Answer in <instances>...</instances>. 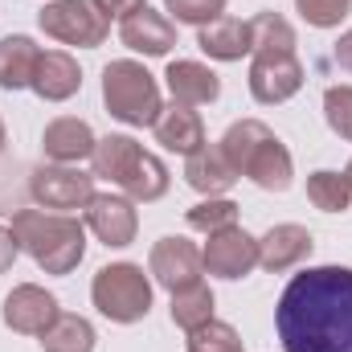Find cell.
Returning a JSON list of instances; mask_svg holds the SVG:
<instances>
[{"label":"cell","instance_id":"cell-1","mask_svg":"<svg viewBox=\"0 0 352 352\" xmlns=\"http://www.w3.org/2000/svg\"><path fill=\"white\" fill-rule=\"evenodd\" d=\"M283 352H352V266L295 274L274 311Z\"/></svg>","mask_w":352,"mask_h":352},{"label":"cell","instance_id":"cell-2","mask_svg":"<svg viewBox=\"0 0 352 352\" xmlns=\"http://www.w3.org/2000/svg\"><path fill=\"white\" fill-rule=\"evenodd\" d=\"M12 238L45 274H70L87 254V226L70 213L21 209L12 213Z\"/></svg>","mask_w":352,"mask_h":352},{"label":"cell","instance_id":"cell-3","mask_svg":"<svg viewBox=\"0 0 352 352\" xmlns=\"http://www.w3.org/2000/svg\"><path fill=\"white\" fill-rule=\"evenodd\" d=\"M217 148L238 168V176H250L258 188H266V192H287L291 188V176H295L291 152L283 148V140L266 127L263 119H238L221 135Z\"/></svg>","mask_w":352,"mask_h":352},{"label":"cell","instance_id":"cell-4","mask_svg":"<svg viewBox=\"0 0 352 352\" xmlns=\"http://www.w3.org/2000/svg\"><path fill=\"white\" fill-rule=\"evenodd\" d=\"M90 168L98 180H111L131 201H160L168 192V168L160 156L144 152L131 135H107L94 144Z\"/></svg>","mask_w":352,"mask_h":352},{"label":"cell","instance_id":"cell-5","mask_svg":"<svg viewBox=\"0 0 352 352\" xmlns=\"http://www.w3.org/2000/svg\"><path fill=\"white\" fill-rule=\"evenodd\" d=\"M102 102L127 127H152L160 107H164L156 78L131 58H119V62H111L102 70Z\"/></svg>","mask_w":352,"mask_h":352},{"label":"cell","instance_id":"cell-6","mask_svg":"<svg viewBox=\"0 0 352 352\" xmlns=\"http://www.w3.org/2000/svg\"><path fill=\"white\" fill-rule=\"evenodd\" d=\"M90 299L111 324H135V320H144L152 311V283H148L144 266L111 263L94 274Z\"/></svg>","mask_w":352,"mask_h":352},{"label":"cell","instance_id":"cell-7","mask_svg":"<svg viewBox=\"0 0 352 352\" xmlns=\"http://www.w3.org/2000/svg\"><path fill=\"white\" fill-rule=\"evenodd\" d=\"M37 25L45 29V37H54L62 45H78V50L102 45L111 33V21L90 0H50L37 12Z\"/></svg>","mask_w":352,"mask_h":352},{"label":"cell","instance_id":"cell-8","mask_svg":"<svg viewBox=\"0 0 352 352\" xmlns=\"http://www.w3.org/2000/svg\"><path fill=\"white\" fill-rule=\"evenodd\" d=\"M29 192L41 209H54V213L87 209L94 197V173H82L74 164H41L29 176Z\"/></svg>","mask_w":352,"mask_h":352},{"label":"cell","instance_id":"cell-9","mask_svg":"<svg viewBox=\"0 0 352 352\" xmlns=\"http://www.w3.org/2000/svg\"><path fill=\"white\" fill-rule=\"evenodd\" d=\"M201 263L217 278H246L258 266V238H250L238 226L217 230V234H209V242L201 250Z\"/></svg>","mask_w":352,"mask_h":352},{"label":"cell","instance_id":"cell-10","mask_svg":"<svg viewBox=\"0 0 352 352\" xmlns=\"http://www.w3.org/2000/svg\"><path fill=\"white\" fill-rule=\"evenodd\" d=\"M87 226L102 246H131L140 230V213L131 197L119 192H94L87 205Z\"/></svg>","mask_w":352,"mask_h":352},{"label":"cell","instance_id":"cell-11","mask_svg":"<svg viewBox=\"0 0 352 352\" xmlns=\"http://www.w3.org/2000/svg\"><path fill=\"white\" fill-rule=\"evenodd\" d=\"M303 87V62L295 54H254L250 62V94L274 107L287 102L291 94H299Z\"/></svg>","mask_w":352,"mask_h":352},{"label":"cell","instance_id":"cell-12","mask_svg":"<svg viewBox=\"0 0 352 352\" xmlns=\"http://www.w3.org/2000/svg\"><path fill=\"white\" fill-rule=\"evenodd\" d=\"M4 324L21 336H41L54 320H58V299L45 291V287H33V283H21L8 291L4 299Z\"/></svg>","mask_w":352,"mask_h":352},{"label":"cell","instance_id":"cell-13","mask_svg":"<svg viewBox=\"0 0 352 352\" xmlns=\"http://www.w3.org/2000/svg\"><path fill=\"white\" fill-rule=\"evenodd\" d=\"M148 270L156 274V283H160V287L180 291V287L201 283V270H205V263H201V250H197L188 238H160V242L152 246Z\"/></svg>","mask_w":352,"mask_h":352},{"label":"cell","instance_id":"cell-14","mask_svg":"<svg viewBox=\"0 0 352 352\" xmlns=\"http://www.w3.org/2000/svg\"><path fill=\"white\" fill-rule=\"evenodd\" d=\"M119 41H123L127 50L144 54V58H164V54L176 45V25L164 16V12H156V8L144 4L140 12L123 16V25H119Z\"/></svg>","mask_w":352,"mask_h":352},{"label":"cell","instance_id":"cell-15","mask_svg":"<svg viewBox=\"0 0 352 352\" xmlns=\"http://www.w3.org/2000/svg\"><path fill=\"white\" fill-rule=\"evenodd\" d=\"M311 230L307 226H295V221H283V226H270L266 238H258V266H266L270 274L278 270H291L311 254Z\"/></svg>","mask_w":352,"mask_h":352},{"label":"cell","instance_id":"cell-16","mask_svg":"<svg viewBox=\"0 0 352 352\" xmlns=\"http://www.w3.org/2000/svg\"><path fill=\"white\" fill-rule=\"evenodd\" d=\"M152 131H156V144H164L168 152H180V156H192L197 148H205V123H201V115L192 107H180V102L160 107Z\"/></svg>","mask_w":352,"mask_h":352},{"label":"cell","instance_id":"cell-17","mask_svg":"<svg viewBox=\"0 0 352 352\" xmlns=\"http://www.w3.org/2000/svg\"><path fill=\"white\" fill-rule=\"evenodd\" d=\"M94 131H90V123L82 119H70V115H62V119H54L50 127H45V135H41V152L54 160V164H78V160H90L94 156Z\"/></svg>","mask_w":352,"mask_h":352},{"label":"cell","instance_id":"cell-18","mask_svg":"<svg viewBox=\"0 0 352 352\" xmlns=\"http://www.w3.org/2000/svg\"><path fill=\"white\" fill-rule=\"evenodd\" d=\"M33 90H37V98H45V102H66V98H74V94L82 90V70H78V62H74L70 54H62V50H45L41 62H37V74H33Z\"/></svg>","mask_w":352,"mask_h":352},{"label":"cell","instance_id":"cell-19","mask_svg":"<svg viewBox=\"0 0 352 352\" xmlns=\"http://www.w3.org/2000/svg\"><path fill=\"white\" fill-rule=\"evenodd\" d=\"M41 45L25 33H8L0 37V90H25L33 87V74H37V62H41Z\"/></svg>","mask_w":352,"mask_h":352},{"label":"cell","instance_id":"cell-20","mask_svg":"<svg viewBox=\"0 0 352 352\" xmlns=\"http://www.w3.org/2000/svg\"><path fill=\"white\" fill-rule=\"evenodd\" d=\"M184 180H188V188H197V192H205V197H221V192H230L234 188V180H238V168L226 160V152L213 144H205V148H197L188 160H184Z\"/></svg>","mask_w":352,"mask_h":352},{"label":"cell","instance_id":"cell-21","mask_svg":"<svg viewBox=\"0 0 352 352\" xmlns=\"http://www.w3.org/2000/svg\"><path fill=\"white\" fill-rule=\"evenodd\" d=\"M197 45H201L209 58H217V62H242L246 54H254V45H250V21L217 16V21L201 25Z\"/></svg>","mask_w":352,"mask_h":352},{"label":"cell","instance_id":"cell-22","mask_svg":"<svg viewBox=\"0 0 352 352\" xmlns=\"http://www.w3.org/2000/svg\"><path fill=\"white\" fill-rule=\"evenodd\" d=\"M168 90H173V102L180 107H201V102H213L217 94H221V78L209 70V66H201V62H168Z\"/></svg>","mask_w":352,"mask_h":352},{"label":"cell","instance_id":"cell-23","mask_svg":"<svg viewBox=\"0 0 352 352\" xmlns=\"http://www.w3.org/2000/svg\"><path fill=\"white\" fill-rule=\"evenodd\" d=\"M41 349L45 352H94V328L82 316L58 311V320L41 332Z\"/></svg>","mask_w":352,"mask_h":352},{"label":"cell","instance_id":"cell-24","mask_svg":"<svg viewBox=\"0 0 352 352\" xmlns=\"http://www.w3.org/2000/svg\"><path fill=\"white\" fill-rule=\"evenodd\" d=\"M209 320H213V291L205 283H192V287L173 291V324L176 328L192 332V328H201Z\"/></svg>","mask_w":352,"mask_h":352},{"label":"cell","instance_id":"cell-25","mask_svg":"<svg viewBox=\"0 0 352 352\" xmlns=\"http://www.w3.org/2000/svg\"><path fill=\"white\" fill-rule=\"evenodd\" d=\"M250 45L254 54H295V29L278 12H258L250 21Z\"/></svg>","mask_w":352,"mask_h":352},{"label":"cell","instance_id":"cell-26","mask_svg":"<svg viewBox=\"0 0 352 352\" xmlns=\"http://www.w3.org/2000/svg\"><path fill=\"white\" fill-rule=\"evenodd\" d=\"M307 201L316 205V209H324V213H344L352 205V184L349 176L340 173H311L307 176Z\"/></svg>","mask_w":352,"mask_h":352},{"label":"cell","instance_id":"cell-27","mask_svg":"<svg viewBox=\"0 0 352 352\" xmlns=\"http://www.w3.org/2000/svg\"><path fill=\"white\" fill-rule=\"evenodd\" d=\"M188 352H246V349H242V336H238L234 324L209 320V324L188 332Z\"/></svg>","mask_w":352,"mask_h":352},{"label":"cell","instance_id":"cell-28","mask_svg":"<svg viewBox=\"0 0 352 352\" xmlns=\"http://www.w3.org/2000/svg\"><path fill=\"white\" fill-rule=\"evenodd\" d=\"M188 226L201 230V234L230 230V226H238V205L226 201V197H209V201H201V205L188 209Z\"/></svg>","mask_w":352,"mask_h":352},{"label":"cell","instance_id":"cell-29","mask_svg":"<svg viewBox=\"0 0 352 352\" xmlns=\"http://www.w3.org/2000/svg\"><path fill=\"white\" fill-rule=\"evenodd\" d=\"M324 119L328 127L352 144V87H328L324 94Z\"/></svg>","mask_w":352,"mask_h":352},{"label":"cell","instance_id":"cell-30","mask_svg":"<svg viewBox=\"0 0 352 352\" xmlns=\"http://www.w3.org/2000/svg\"><path fill=\"white\" fill-rule=\"evenodd\" d=\"M349 4L352 0H295L299 16L316 29H336L344 16H349Z\"/></svg>","mask_w":352,"mask_h":352},{"label":"cell","instance_id":"cell-31","mask_svg":"<svg viewBox=\"0 0 352 352\" xmlns=\"http://www.w3.org/2000/svg\"><path fill=\"white\" fill-rule=\"evenodd\" d=\"M164 8L173 12L180 25H209L226 12V0H164Z\"/></svg>","mask_w":352,"mask_h":352},{"label":"cell","instance_id":"cell-32","mask_svg":"<svg viewBox=\"0 0 352 352\" xmlns=\"http://www.w3.org/2000/svg\"><path fill=\"white\" fill-rule=\"evenodd\" d=\"M90 4H94L107 21H111V16H119V21H123V16H131V12H140V8H144V0H90Z\"/></svg>","mask_w":352,"mask_h":352},{"label":"cell","instance_id":"cell-33","mask_svg":"<svg viewBox=\"0 0 352 352\" xmlns=\"http://www.w3.org/2000/svg\"><path fill=\"white\" fill-rule=\"evenodd\" d=\"M16 254H21V246H16L12 230H4V226H0V274H4V270H12Z\"/></svg>","mask_w":352,"mask_h":352},{"label":"cell","instance_id":"cell-34","mask_svg":"<svg viewBox=\"0 0 352 352\" xmlns=\"http://www.w3.org/2000/svg\"><path fill=\"white\" fill-rule=\"evenodd\" d=\"M336 62H340V66L352 74V29L340 37V41H336Z\"/></svg>","mask_w":352,"mask_h":352},{"label":"cell","instance_id":"cell-35","mask_svg":"<svg viewBox=\"0 0 352 352\" xmlns=\"http://www.w3.org/2000/svg\"><path fill=\"white\" fill-rule=\"evenodd\" d=\"M4 144H8V135H4V123H0V152H4Z\"/></svg>","mask_w":352,"mask_h":352},{"label":"cell","instance_id":"cell-36","mask_svg":"<svg viewBox=\"0 0 352 352\" xmlns=\"http://www.w3.org/2000/svg\"><path fill=\"white\" fill-rule=\"evenodd\" d=\"M344 176H349V184H352V160H349V168H344Z\"/></svg>","mask_w":352,"mask_h":352}]
</instances>
